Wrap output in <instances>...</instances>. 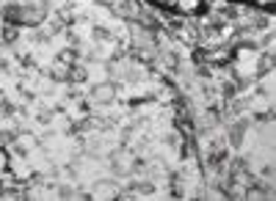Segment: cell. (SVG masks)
<instances>
[{"label":"cell","mask_w":276,"mask_h":201,"mask_svg":"<svg viewBox=\"0 0 276 201\" xmlns=\"http://www.w3.org/2000/svg\"><path fill=\"white\" fill-rule=\"evenodd\" d=\"M158 3H163V6H169V9H177V11H193V9H199L205 0H158ZM252 3H262V6H271L273 0H252Z\"/></svg>","instance_id":"1"}]
</instances>
